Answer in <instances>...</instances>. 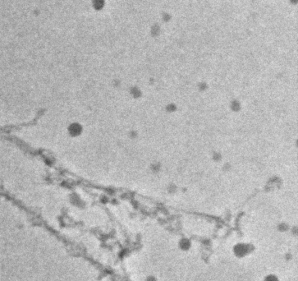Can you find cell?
<instances>
[{"label": "cell", "mask_w": 298, "mask_h": 281, "mask_svg": "<svg viewBox=\"0 0 298 281\" xmlns=\"http://www.w3.org/2000/svg\"><path fill=\"white\" fill-rule=\"evenodd\" d=\"M248 252V248L245 245H240L236 247V253L241 256H245Z\"/></svg>", "instance_id": "cell-1"}, {"label": "cell", "mask_w": 298, "mask_h": 281, "mask_svg": "<svg viewBox=\"0 0 298 281\" xmlns=\"http://www.w3.org/2000/svg\"><path fill=\"white\" fill-rule=\"evenodd\" d=\"M81 127L77 126L76 124H73L72 127H70L69 132L72 135H78L81 132Z\"/></svg>", "instance_id": "cell-2"}, {"label": "cell", "mask_w": 298, "mask_h": 281, "mask_svg": "<svg viewBox=\"0 0 298 281\" xmlns=\"http://www.w3.org/2000/svg\"><path fill=\"white\" fill-rule=\"evenodd\" d=\"M265 281H278V279H277L275 276H273V275H270V276L267 277V279Z\"/></svg>", "instance_id": "cell-3"}]
</instances>
